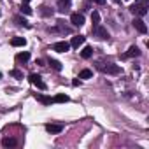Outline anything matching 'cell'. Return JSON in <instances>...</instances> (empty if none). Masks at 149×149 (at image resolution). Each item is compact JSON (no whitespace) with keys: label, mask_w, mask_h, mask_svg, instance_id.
Instances as JSON below:
<instances>
[{"label":"cell","mask_w":149,"mask_h":149,"mask_svg":"<svg viewBox=\"0 0 149 149\" xmlns=\"http://www.w3.org/2000/svg\"><path fill=\"white\" fill-rule=\"evenodd\" d=\"M147 7H149V6H147V0H139L137 4H133V6L130 7V11H132V14L142 18V16L147 14Z\"/></svg>","instance_id":"1"},{"label":"cell","mask_w":149,"mask_h":149,"mask_svg":"<svg viewBox=\"0 0 149 149\" xmlns=\"http://www.w3.org/2000/svg\"><path fill=\"white\" fill-rule=\"evenodd\" d=\"M97 68L100 72H105V74H119L121 68L114 63H102V61H97Z\"/></svg>","instance_id":"2"},{"label":"cell","mask_w":149,"mask_h":149,"mask_svg":"<svg viewBox=\"0 0 149 149\" xmlns=\"http://www.w3.org/2000/svg\"><path fill=\"white\" fill-rule=\"evenodd\" d=\"M28 79H30V83H32L33 86H37L39 90H46V83L42 81V77L39 76V74H30Z\"/></svg>","instance_id":"3"},{"label":"cell","mask_w":149,"mask_h":149,"mask_svg":"<svg viewBox=\"0 0 149 149\" xmlns=\"http://www.w3.org/2000/svg\"><path fill=\"white\" fill-rule=\"evenodd\" d=\"M70 23H72L74 26H83V25H84V16L79 14V13H72V14H70Z\"/></svg>","instance_id":"4"},{"label":"cell","mask_w":149,"mask_h":149,"mask_svg":"<svg viewBox=\"0 0 149 149\" xmlns=\"http://www.w3.org/2000/svg\"><path fill=\"white\" fill-rule=\"evenodd\" d=\"M93 33L98 35L100 39H109V32H107L100 23H98V25H93Z\"/></svg>","instance_id":"5"},{"label":"cell","mask_w":149,"mask_h":149,"mask_svg":"<svg viewBox=\"0 0 149 149\" xmlns=\"http://www.w3.org/2000/svg\"><path fill=\"white\" fill-rule=\"evenodd\" d=\"M68 49H70V44H68V42H65V40H61V42H54V44H53V51L67 53Z\"/></svg>","instance_id":"6"},{"label":"cell","mask_w":149,"mask_h":149,"mask_svg":"<svg viewBox=\"0 0 149 149\" xmlns=\"http://www.w3.org/2000/svg\"><path fill=\"white\" fill-rule=\"evenodd\" d=\"M133 26H135L140 33H146V32H147V26H146V23H144L140 18H135V19H133Z\"/></svg>","instance_id":"7"},{"label":"cell","mask_w":149,"mask_h":149,"mask_svg":"<svg viewBox=\"0 0 149 149\" xmlns=\"http://www.w3.org/2000/svg\"><path fill=\"white\" fill-rule=\"evenodd\" d=\"M46 130H47L49 133H60V132L63 130V125H56V123H47V125H46Z\"/></svg>","instance_id":"8"},{"label":"cell","mask_w":149,"mask_h":149,"mask_svg":"<svg viewBox=\"0 0 149 149\" xmlns=\"http://www.w3.org/2000/svg\"><path fill=\"white\" fill-rule=\"evenodd\" d=\"M84 40H86V37H83V35H76V37H72L70 46H72V47H79V46L84 44Z\"/></svg>","instance_id":"9"},{"label":"cell","mask_w":149,"mask_h":149,"mask_svg":"<svg viewBox=\"0 0 149 149\" xmlns=\"http://www.w3.org/2000/svg\"><path fill=\"white\" fill-rule=\"evenodd\" d=\"M2 146L4 147H14V146H18V140L14 137H6V139H2Z\"/></svg>","instance_id":"10"},{"label":"cell","mask_w":149,"mask_h":149,"mask_svg":"<svg viewBox=\"0 0 149 149\" xmlns=\"http://www.w3.org/2000/svg\"><path fill=\"white\" fill-rule=\"evenodd\" d=\"M28 60H30V53H26V51L16 54V61H18V63H25V61H28Z\"/></svg>","instance_id":"11"},{"label":"cell","mask_w":149,"mask_h":149,"mask_svg":"<svg viewBox=\"0 0 149 149\" xmlns=\"http://www.w3.org/2000/svg\"><path fill=\"white\" fill-rule=\"evenodd\" d=\"M11 44H13L14 47H19V46H25L26 40H25L23 37H13V39H11Z\"/></svg>","instance_id":"12"},{"label":"cell","mask_w":149,"mask_h":149,"mask_svg":"<svg viewBox=\"0 0 149 149\" xmlns=\"http://www.w3.org/2000/svg\"><path fill=\"white\" fill-rule=\"evenodd\" d=\"M35 98H37L40 104H44V105H49V104H53V98H49V97H44V95H39V93H35Z\"/></svg>","instance_id":"13"},{"label":"cell","mask_w":149,"mask_h":149,"mask_svg":"<svg viewBox=\"0 0 149 149\" xmlns=\"http://www.w3.org/2000/svg\"><path fill=\"white\" fill-rule=\"evenodd\" d=\"M140 54V51H139V47L137 46H132L130 49H128V53H126V56L128 58H133V56H139Z\"/></svg>","instance_id":"14"},{"label":"cell","mask_w":149,"mask_h":149,"mask_svg":"<svg viewBox=\"0 0 149 149\" xmlns=\"http://www.w3.org/2000/svg\"><path fill=\"white\" fill-rule=\"evenodd\" d=\"M93 76V72L91 70H88V68H84V70H81L79 72V79H90Z\"/></svg>","instance_id":"15"},{"label":"cell","mask_w":149,"mask_h":149,"mask_svg":"<svg viewBox=\"0 0 149 149\" xmlns=\"http://www.w3.org/2000/svg\"><path fill=\"white\" fill-rule=\"evenodd\" d=\"M91 54H93V47H90V46H86V47L81 51V56H83V58H91Z\"/></svg>","instance_id":"16"},{"label":"cell","mask_w":149,"mask_h":149,"mask_svg":"<svg viewBox=\"0 0 149 149\" xmlns=\"http://www.w3.org/2000/svg\"><path fill=\"white\" fill-rule=\"evenodd\" d=\"M49 65H51V68H53V70H56V72H60V70H61V63H60L58 60H49Z\"/></svg>","instance_id":"17"},{"label":"cell","mask_w":149,"mask_h":149,"mask_svg":"<svg viewBox=\"0 0 149 149\" xmlns=\"http://www.w3.org/2000/svg\"><path fill=\"white\" fill-rule=\"evenodd\" d=\"M53 102H58V104H63V102H68V95H56L54 98H53Z\"/></svg>","instance_id":"18"},{"label":"cell","mask_w":149,"mask_h":149,"mask_svg":"<svg viewBox=\"0 0 149 149\" xmlns=\"http://www.w3.org/2000/svg\"><path fill=\"white\" fill-rule=\"evenodd\" d=\"M39 13H40L42 16H51V14H53V11H51L49 7H46V6H40V9H39Z\"/></svg>","instance_id":"19"},{"label":"cell","mask_w":149,"mask_h":149,"mask_svg":"<svg viewBox=\"0 0 149 149\" xmlns=\"http://www.w3.org/2000/svg\"><path fill=\"white\" fill-rule=\"evenodd\" d=\"M21 13H23V14H32V7H30L26 2H23V4H21Z\"/></svg>","instance_id":"20"},{"label":"cell","mask_w":149,"mask_h":149,"mask_svg":"<svg viewBox=\"0 0 149 149\" xmlns=\"http://www.w3.org/2000/svg\"><path fill=\"white\" fill-rule=\"evenodd\" d=\"M60 11L61 13H68V2H65V0H60Z\"/></svg>","instance_id":"21"},{"label":"cell","mask_w":149,"mask_h":149,"mask_svg":"<svg viewBox=\"0 0 149 149\" xmlns=\"http://www.w3.org/2000/svg\"><path fill=\"white\" fill-rule=\"evenodd\" d=\"M91 21H93V25H98V23H100V14H98L97 11L91 13Z\"/></svg>","instance_id":"22"},{"label":"cell","mask_w":149,"mask_h":149,"mask_svg":"<svg viewBox=\"0 0 149 149\" xmlns=\"http://www.w3.org/2000/svg\"><path fill=\"white\" fill-rule=\"evenodd\" d=\"M14 21H16L18 25H21V26H30V25H28V21H26V19H23L21 16H16V18H14Z\"/></svg>","instance_id":"23"},{"label":"cell","mask_w":149,"mask_h":149,"mask_svg":"<svg viewBox=\"0 0 149 149\" xmlns=\"http://www.w3.org/2000/svg\"><path fill=\"white\" fill-rule=\"evenodd\" d=\"M9 74H11V76H13V77H16V79H21V77H23V74H21L19 70H16V68H14V70H11Z\"/></svg>","instance_id":"24"},{"label":"cell","mask_w":149,"mask_h":149,"mask_svg":"<svg viewBox=\"0 0 149 149\" xmlns=\"http://www.w3.org/2000/svg\"><path fill=\"white\" fill-rule=\"evenodd\" d=\"M91 2H95V4H104L105 0H91Z\"/></svg>","instance_id":"25"},{"label":"cell","mask_w":149,"mask_h":149,"mask_svg":"<svg viewBox=\"0 0 149 149\" xmlns=\"http://www.w3.org/2000/svg\"><path fill=\"white\" fill-rule=\"evenodd\" d=\"M23 2H30V0H23Z\"/></svg>","instance_id":"26"},{"label":"cell","mask_w":149,"mask_h":149,"mask_svg":"<svg viewBox=\"0 0 149 149\" xmlns=\"http://www.w3.org/2000/svg\"><path fill=\"white\" fill-rule=\"evenodd\" d=\"M65 2H70V0H65Z\"/></svg>","instance_id":"27"},{"label":"cell","mask_w":149,"mask_h":149,"mask_svg":"<svg viewBox=\"0 0 149 149\" xmlns=\"http://www.w3.org/2000/svg\"><path fill=\"white\" fill-rule=\"evenodd\" d=\"M0 77H2V74H0Z\"/></svg>","instance_id":"28"}]
</instances>
